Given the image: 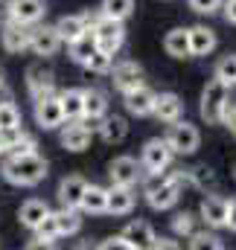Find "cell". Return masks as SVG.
I'll return each mask as SVG.
<instances>
[{
    "instance_id": "obj_1",
    "label": "cell",
    "mask_w": 236,
    "mask_h": 250,
    "mask_svg": "<svg viewBox=\"0 0 236 250\" xmlns=\"http://www.w3.org/2000/svg\"><path fill=\"white\" fill-rule=\"evenodd\" d=\"M3 178L15 187H35L47 178V160L38 154H24V157H9L3 163Z\"/></svg>"
},
{
    "instance_id": "obj_2",
    "label": "cell",
    "mask_w": 236,
    "mask_h": 250,
    "mask_svg": "<svg viewBox=\"0 0 236 250\" xmlns=\"http://www.w3.org/2000/svg\"><path fill=\"white\" fill-rule=\"evenodd\" d=\"M91 35L96 41V50L105 53V56H114L119 47L125 44V26L119 21H111V18H99L91 26Z\"/></svg>"
},
{
    "instance_id": "obj_3",
    "label": "cell",
    "mask_w": 236,
    "mask_h": 250,
    "mask_svg": "<svg viewBox=\"0 0 236 250\" xmlns=\"http://www.w3.org/2000/svg\"><path fill=\"white\" fill-rule=\"evenodd\" d=\"M228 99H231V87L222 84L219 79H210V82L204 84V93H201V117L210 125H219L222 108H225Z\"/></svg>"
},
{
    "instance_id": "obj_4",
    "label": "cell",
    "mask_w": 236,
    "mask_h": 250,
    "mask_svg": "<svg viewBox=\"0 0 236 250\" xmlns=\"http://www.w3.org/2000/svg\"><path fill=\"white\" fill-rule=\"evenodd\" d=\"M166 140V146H169V151L172 154H192V151H198V146H201V134H198V128L192 123H184V120H178V123L169 125V134L164 137Z\"/></svg>"
},
{
    "instance_id": "obj_5",
    "label": "cell",
    "mask_w": 236,
    "mask_h": 250,
    "mask_svg": "<svg viewBox=\"0 0 236 250\" xmlns=\"http://www.w3.org/2000/svg\"><path fill=\"white\" fill-rule=\"evenodd\" d=\"M169 160H172V151H169L166 140L155 137V140H149V143L143 146V154H140V166L146 169V175H158V172H166Z\"/></svg>"
},
{
    "instance_id": "obj_6",
    "label": "cell",
    "mask_w": 236,
    "mask_h": 250,
    "mask_svg": "<svg viewBox=\"0 0 236 250\" xmlns=\"http://www.w3.org/2000/svg\"><path fill=\"white\" fill-rule=\"evenodd\" d=\"M108 178H111V187H134V184L143 178V166H140L134 157L122 154V157H114V160H111Z\"/></svg>"
},
{
    "instance_id": "obj_7",
    "label": "cell",
    "mask_w": 236,
    "mask_h": 250,
    "mask_svg": "<svg viewBox=\"0 0 236 250\" xmlns=\"http://www.w3.org/2000/svg\"><path fill=\"white\" fill-rule=\"evenodd\" d=\"M35 123L41 125L44 131H56V128L64 125L59 93H50V96H38V99H35Z\"/></svg>"
},
{
    "instance_id": "obj_8",
    "label": "cell",
    "mask_w": 236,
    "mask_h": 250,
    "mask_svg": "<svg viewBox=\"0 0 236 250\" xmlns=\"http://www.w3.org/2000/svg\"><path fill=\"white\" fill-rule=\"evenodd\" d=\"M61 47V38L59 32H56V26H35V29H29V50L35 53V56H41V59H50V56H56Z\"/></svg>"
},
{
    "instance_id": "obj_9",
    "label": "cell",
    "mask_w": 236,
    "mask_h": 250,
    "mask_svg": "<svg viewBox=\"0 0 236 250\" xmlns=\"http://www.w3.org/2000/svg\"><path fill=\"white\" fill-rule=\"evenodd\" d=\"M111 76H114V87L119 93H131L143 84V67L137 62H119L111 64Z\"/></svg>"
},
{
    "instance_id": "obj_10",
    "label": "cell",
    "mask_w": 236,
    "mask_h": 250,
    "mask_svg": "<svg viewBox=\"0 0 236 250\" xmlns=\"http://www.w3.org/2000/svg\"><path fill=\"white\" fill-rule=\"evenodd\" d=\"M119 239H122L131 250H155V242H158L155 230H152L146 221H131V224H125V230L119 233Z\"/></svg>"
},
{
    "instance_id": "obj_11",
    "label": "cell",
    "mask_w": 236,
    "mask_h": 250,
    "mask_svg": "<svg viewBox=\"0 0 236 250\" xmlns=\"http://www.w3.org/2000/svg\"><path fill=\"white\" fill-rule=\"evenodd\" d=\"M26 87H29V93H32L35 99L56 93V73H53L50 67H44V64H32V67L26 70Z\"/></svg>"
},
{
    "instance_id": "obj_12",
    "label": "cell",
    "mask_w": 236,
    "mask_h": 250,
    "mask_svg": "<svg viewBox=\"0 0 236 250\" xmlns=\"http://www.w3.org/2000/svg\"><path fill=\"white\" fill-rule=\"evenodd\" d=\"M9 12H12V21L15 23L35 26L44 18L47 6H44V0H9Z\"/></svg>"
},
{
    "instance_id": "obj_13",
    "label": "cell",
    "mask_w": 236,
    "mask_h": 250,
    "mask_svg": "<svg viewBox=\"0 0 236 250\" xmlns=\"http://www.w3.org/2000/svg\"><path fill=\"white\" fill-rule=\"evenodd\" d=\"M187 38H189V56H210L213 50H216V32L210 29V26H204V23H198V26H189L187 29Z\"/></svg>"
},
{
    "instance_id": "obj_14",
    "label": "cell",
    "mask_w": 236,
    "mask_h": 250,
    "mask_svg": "<svg viewBox=\"0 0 236 250\" xmlns=\"http://www.w3.org/2000/svg\"><path fill=\"white\" fill-rule=\"evenodd\" d=\"M225 218H228V198L222 195H207L201 201V221L207 227H225Z\"/></svg>"
},
{
    "instance_id": "obj_15",
    "label": "cell",
    "mask_w": 236,
    "mask_h": 250,
    "mask_svg": "<svg viewBox=\"0 0 236 250\" xmlns=\"http://www.w3.org/2000/svg\"><path fill=\"white\" fill-rule=\"evenodd\" d=\"M61 146L67 151H85L91 146V128L79 120L70 125H61Z\"/></svg>"
},
{
    "instance_id": "obj_16",
    "label": "cell",
    "mask_w": 236,
    "mask_h": 250,
    "mask_svg": "<svg viewBox=\"0 0 236 250\" xmlns=\"http://www.w3.org/2000/svg\"><path fill=\"white\" fill-rule=\"evenodd\" d=\"M137 204V195L134 187H111L108 189V204H105V212L111 215H128Z\"/></svg>"
},
{
    "instance_id": "obj_17",
    "label": "cell",
    "mask_w": 236,
    "mask_h": 250,
    "mask_svg": "<svg viewBox=\"0 0 236 250\" xmlns=\"http://www.w3.org/2000/svg\"><path fill=\"white\" fill-rule=\"evenodd\" d=\"M155 96H158L155 90H149L146 84H140L137 90L125 93V111L134 114V117H149L155 111Z\"/></svg>"
},
{
    "instance_id": "obj_18",
    "label": "cell",
    "mask_w": 236,
    "mask_h": 250,
    "mask_svg": "<svg viewBox=\"0 0 236 250\" xmlns=\"http://www.w3.org/2000/svg\"><path fill=\"white\" fill-rule=\"evenodd\" d=\"M82 117L85 120H102V117H108V96L99 87L82 90Z\"/></svg>"
},
{
    "instance_id": "obj_19",
    "label": "cell",
    "mask_w": 236,
    "mask_h": 250,
    "mask_svg": "<svg viewBox=\"0 0 236 250\" xmlns=\"http://www.w3.org/2000/svg\"><path fill=\"white\" fill-rule=\"evenodd\" d=\"M85 187H88V181H85L82 175H67V178L59 184L61 207H67V209H79V201H82V195H85Z\"/></svg>"
},
{
    "instance_id": "obj_20",
    "label": "cell",
    "mask_w": 236,
    "mask_h": 250,
    "mask_svg": "<svg viewBox=\"0 0 236 250\" xmlns=\"http://www.w3.org/2000/svg\"><path fill=\"white\" fill-rule=\"evenodd\" d=\"M161 123H178L181 120V114H184V102H181V96L178 93H161V96H155V111H152Z\"/></svg>"
},
{
    "instance_id": "obj_21",
    "label": "cell",
    "mask_w": 236,
    "mask_h": 250,
    "mask_svg": "<svg viewBox=\"0 0 236 250\" xmlns=\"http://www.w3.org/2000/svg\"><path fill=\"white\" fill-rule=\"evenodd\" d=\"M3 47L9 50V53H24V50H29V26H24V23H15V21H9L6 26H3Z\"/></svg>"
},
{
    "instance_id": "obj_22",
    "label": "cell",
    "mask_w": 236,
    "mask_h": 250,
    "mask_svg": "<svg viewBox=\"0 0 236 250\" xmlns=\"http://www.w3.org/2000/svg\"><path fill=\"white\" fill-rule=\"evenodd\" d=\"M47 215H50V207H47L44 201H38V198L24 201V204H21V209H18V218H21V224H24L26 230H35Z\"/></svg>"
},
{
    "instance_id": "obj_23",
    "label": "cell",
    "mask_w": 236,
    "mask_h": 250,
    "mask_svg": "<svg viewBox=\"0 0 236 250\" xmlns=\"http://www.w3.org/2000/svg\"><path fill=\"white\" fill-rule=\"evenodd\" d=\"M105 204H108V189L96 187V184H88L82 201H79V209L82 212H91V215H102L105 212Z\"/></svg>"
},
{
    "instance_id": "obj_24",
    "label": "cell",
    "mask_w": 236,
    "mask_h": 250,
    "mask_svg": "<svg viewBox=\"0 0 236 250\" xmlns=\"http://www.w3.org/2000/svg\"><path fill=\"white\" fill-rule=\"evenodd\" d=\"M56 32H59L61 41H67V44L79 41V38L88 32L85 15H64V18H59V23H56Z\"/></svg>"
},
{
    "instance_id": "obj_25",
    "label": "cell",
    "mask_w": 236,
    "mask_h": 250,
    "mask_svg": "<svg viewBox=\"0 0 236 250\" xmlns=\"http://www.w3.org/2000/svg\"><path fill=\"white\" fill-rule=\"evenodd\" d=\"M59 105H61V114H64V123H76L82 120V90L79 87H67L59 93Z\"/></svg>"
},
{
    "instance_id": "obj_26",
    "label": "cell",
    "mask_w": 236,
    "mask_h": 250,
    "mask_svg": "<svg viewBox=\"0 0 236 250\" xmlns=\"http://www.w3.org/2000/svg\"><path fill=\"white\" fill-rule=\"evenodd\" d=\"M164 47H166V53H169L172 59H187V56H189V38H187V29L178 26V29H172V32H166Z\"/></svg>"
},
{
    "instance_id": "obj_27",
    "label": "cell",
    "mask_w": 236,
    "mask_h": 250,
    "mask_svg": "<svg viewBox=\"0 0 236 250\" xmlns=\"http://www.w3.org/2000/svg\"><path fill=\"white\" fill-rule=\"evenodd\" d=\"M53 218H56V230H59V236H76L79 227H82L79 209H67V207H61L59 212H53Z\"/></svg>"
},
{
    "instance_id": "obj_28",
    "label": "cell",
    "mask_w": 236,
    "mask_h": 250,
    "mask_svg": "<svg viewBox=\"0 0 236 250\" xmlns=\"http://www.w3.org/2000/svg\"><path fill=\"white\" fill-rule=\"evenodd\" d=\"M99 134L105 143H122L128 137V125L122 117H102V125H99Z\"/></svg>"
},
{
    "instance_id": "obj_29",
    "label": "cell",
    "mask_w": 236,
    "mask_h": 250,
    "mask_svg": "<svg viewBox=\"0 0 236 250\" xmlns=\"http://www.w3.org/2000/svg\"><path fill=\"white\" fill-rule=\"evenodd\" d=\"M99 12H102V18H111V21H119L122 23L134 12V0H102Z\"/></svg>"
},
{
    "instance_id": "obj_30",
    "label": "cell",
    "mask_w": 236,
    "mask_h": 250,
    "mask_svg": "<svg viewBox=\"0 0 236 250\" xmlns=\"http://www.w3.org/2000/svg\"><path fill=\"white\" fill-rule=\"evenodd\" d=\"M96 50V41H94V35L91 32H85L79 41H73L70 44V56H73V62L76 64H85L88 59H91V53Z\"/></svg>"
},
{
    "instance_id": "obj_31",
    "label": "cell",
    "mask_w": 236,
    "mask_h": 250,
    "mask_svg": "<svg viewBox=\"0 0 236 250\" xmlns=\"http://www.w3.org/2000/svg\"><path fill=\"white\" fill-rule=\"evenodd\" d=\"M213 79H219L222 84L234 87L236 84V56H225V59H219V64H216V76H213Z\"/></svg>"
},
{
    "instance_id": "obj_32",
    "label": "cell",
    "mask_w": 236,
    "mask_h": 250,
    "mask_svg": "<svg viewBox=\"0 0 236 250\" xmlns=\"http://www.w3.org/2000/svg\"><path fill=\"white\" fill-rule=\"evenodd\" d=\"M9 154L12 157H24V154H35V137L26 134V131H18V137L12 140L9 146Z\"/></svg>"
},
{
    "instance_id": "obj_33",
    "label": "cell",
    "mask_w": 236,
    "mask_h": 250,
    "mask_svg": "<svg viewBox=\"0 0 236 250\" xmlns=\"http://www.w3.org/2000/svg\"><path fill=\"white\" fill-rule=\"evenodd\" d=\"M189 250H225L222 248V239L216 233H192L189 236Z\"/></svg>"
},
{
    "instance_id": "obj_34",
    "label": "cell",
    "mask_w": 236,
    "mask_h": 250,
    "mask_svg": "<svg viewBox=\"0 0 236 250\" xmlns=\"http://www.w3.org/2000/svg\"><path fill=\"white\" fill-rule=\"evenodd\" d=\"M21 128V111L15 108V102H3L0 105V131H18Z\"/></svg>"
},
{
    "instance_id": "obj_35",
    "label": "cell",
    "mask_w": 236,
    "mask_h": 250,
    "mask_svg": "<svg viewBox=\"0 0 236 250\" xmlns=\"http://www.w3.org/2000/svg\"><path fill=\"white\" fill-rule=\"evenodd\" d=\"M172 233L175 236H192L195 233V215L192 212H178L172 218Z\"/></svg>"
},
{
    "instance_id": "obj_36",
    "label": "cell",
    "mask_w": 236,
    "mask_h": 250,
    "mask_svg": "<svg viewBox=\"0 0 236 250\" xmlns=\"http://www.w3.org/2000/svg\"><path fill=\"white\" fill-rule=\"evenodd\" d=\"M111 62H114V56H105V53L94 50L91 59L85 62V67H88L91 73H111Z\"/></svg>"
},
{
    "instance_id": "obj_37",
    "label": "cell",
    "mask_w": 236,
    "mask_h": 250,
    "mask_svg": "<svg viewBox=\"0 0 236 250\" xmlns=\"http://www.w3.org/2000/svg\"><path fill=\"white\" fill-rule=\"evenodd\" d=\"M35 233V239H41V242H56L59 239V230H56V218H53V212L32 230Z\"/></svg>"
},
{
    "instance_id": "obj_38",
    "label": "cell",
    "mask_w": 236,
    "mask_h": 250,
    "mask_svg": "<svg viewBox=\"0 0 236 250\" xmlns=\"http://www.w3.org/2000/svg\"><path fill=\"white\" fill-rule=\"evenodd\" d=\"M187 181H189V184H195V187H213V184H216V175H213V169L198 166V169L187 172Z\"/></svg>"
},
{
    "instance_id": "obj_39",
    "label": "cell",
    "mask_w": 236,
    "mask_h": 250,
    "mask_svg": "<svg viewBox=\"0 0 236 250\" xmlns=\"http://www.w3.org/2000/svg\"><path fill=\"white\" fill-rule=\"evenodd\" d=\"M187 3H189V9L198 12V15H213V12L222 9V0H187Z\"/></svg>"
},
{
    "instance_id": "obj_40",
    "label": "cell",
    "mask_w": 236,
    "mask_h": 250,
    "mask_svg": "<svg viewBox=\"0 0 236 250\" xmlns=\"http://www.w3.org/2000/svg\"><path fill=\"white\" fill-rule=\"evenodd\" d=\"M219 123H225L228 125V131L236 137V102H231V99L225 102V108H222V120H219Z\"/></svg>"
},
{
    "instance_id": "obj_41",
    "label": "cell",
    "mask_w": 236,
    "mask_h": 250,
    "mask_svg": "<svg viewBox=\"0 0 236 250\" xmlns=\"http://www.w3.org/2000/svg\"><path fill=\"white\" fill-rule=\"evenodd\" d=\"M99 250H131L119 236H111V239H105V242H99Z\"/></svg>"
},
{
    "instance_id": "obj_42",
    "label": "cell",
    "mask_w": 236,
    "mask_h": 250,
    "mask_svg": "<svg viewBox=\"0 0 236 250\" xmlns=\"http://www.w3.org/2000/svg\"><path fill=\"white\" fill-rule=\"evenodd\" d=\"M225 227L236 233V198L234 201H228V218H225Z\"/></svg>"
},
{
    "instance_id": "obj_43",
    "label": "cell",
    "mask_w": 236,
    "mask_h": 250,
    "mask_svg": "<svg viewBox=\"0 0 236 250\" xmlns=\"http://www.w3.org/2000/svg\"><path fill=\"white\" fill-rule=\"evenodd\" d=\"M222 6H225V21L236 23V0H222Z\"/></svg>"
},
{
    "instance_id": "obj_44",
    "label": "cell",
    "mask_w": 236,
    "mask_h": 250,
    "mask_svg": "<svg viewBox=\"0 0 236 250\" xmlns=\"http://www.w3.org/2000/svg\"><path fill=\"white\" fill-rule=\"evenodd\" d=\"M24 250H56V242H41V239H32Z\"/></svg>"
},
{
    "instance_id": "obj_45",
    "label": "cell",
    "mask_w": 236,
    "mask_h": 250,
    "mask_svg": "<svg viewBox=\"0 0 236 250\" xmlns=\"http://www.w3.org/2000/svg\"><path fill=\"white\" fill-rule=\"evenodd\" d=\"M155 250H181V245H178L175 239H158L155 242Z\"/></svg>"
},
{
    "instance_id": "obj_46",
    "label": "cell",
    "mask_w": 236,
    "mask_h": 250,
    "mask_svg": "<svg viewBox=\"0 0 236 250\" xmlns=\"http://www.w3.org/2000/svg\"><path fill=\"white\" fill-rule=\"evenodd\" d=\"M12 21V12H9V0H0V26H6Z\"/></svg>"
},
{
    "instance_id": "obj_47",
    "label": "cell",
    "mask_w": 236,
    "mask_h": 250,
    "mask_svg": "<svg viewBox=\"0 0 236 250\" xmlns=\"http://www.w3.org/2000/svg\"><path fill=\"white\" fill-rule=\"evenodd\" d=\"M73 250H99V245H94L91 239H82V242H76V248Z\"/></svg>"
},
{
    "instance_id": "obj_48",
    "label": "cell",
    "mask_w": 236,
    "mask_h": 250,
    "mask_svg": "<svg viewBox=\"0 0 236 250\" xmlns=\"http://www.w3.org/2000/svg\"><path fill=\"white\" fill-rule=\"evenodd\" d=\"M3 151H6V146H3V134H0V154H3Z\"/></svg>"
},
{
    "instance_id": "obj_49",
    "label": "cell",
    "mask_w": 236,
    "mask_h": 250,
    "mask_svg": "<svg viewBox=\"0 0 236 250\" xmlns=\"http://www.w3.org/2000/svg\"><path fill=\"white\" fill-rule=\"evenodd\" d=\"M0 87H6V82H3V70H0Z\"/></svg>"
},
{
    "instance_id": "obj_50",
    "label": "cell",
    "mask_w": 236,
    "mask_h": 250,
    "mask_svg": "<svg viewBox=\"0 0 236 250\" xmlns=\"http://www.w3.org/2000/svg\"><path fill=\"white\" fill-rule=\"evenodd\" d=\"M234 178H236V172H234Z\"/></svg>"
}]
</instances>
